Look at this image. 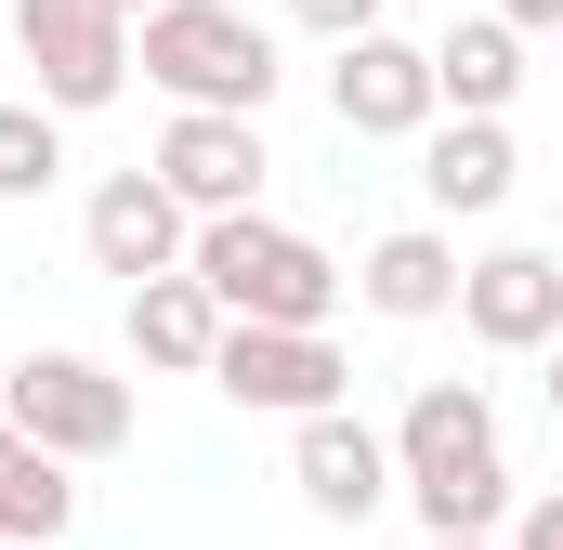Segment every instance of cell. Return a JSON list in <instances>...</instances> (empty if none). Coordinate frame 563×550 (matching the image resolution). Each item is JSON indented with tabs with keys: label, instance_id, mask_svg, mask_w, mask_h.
Listing matches in <instances>:
<instances>
[{
	"label": "cell",
	"instance_id": "cell-7",
	"mask_svg": "<svg viewBox=\"0 0 563 550\" xmlns=\"http://www.w3.org/2000/svg\"><path fill=\"white\" fill-rule=\"evenodd\" d=\"M328 119L354 144H420L445 119V92H432V40L407 26H380V40H341V66H328Z\"/></svg>",
	"mask_w": 563,
	"mask_h": 550
},
{
	"label": "cell",
	"instance_id": "cell-15",
	"mask_svg": "<svg viewBox=\"0 0 563 550\" xmlns=\"http://www.w3.org/2000/svg\"><path fill=\"white\" fill-rule=\"evenodd\" d=\"M132 354H144V367H170V381H210V354H223V301H210L197 275L132 288Z\"/></svg>",
	"mask_w": 563,
	"mask_h": 550
},
{
	"label": "cell",
	"instance_id": "cell-23",
	"mask_svg": "<svg viewBox=\"0 0 563 550\" xmlns=\"http://www.w3.org/2000/svg\"><path fill=\"white\" fill-rule=\"evenodd\" d=\"M119 13H132V26H144V13H170V0H119Z\"/></svg>",
	"mask_w": 563,
	"mask_h": 550
},
{
	"label": "cell",
	"instance_id": "cell-16",
	"mask_svg": "<svg viewBox=\"0 0 563 550\" xmlns=\"http://www.w3.org/2000/svg\"><path fill=\"white\" fill-rule=\"evenodd\" d=\"M79 525V485H66V459H40L13 419H0V550H53Z\"/></svg>",
	"mask_w": 563,
	"mask_h": 550
},
{
	"label": "cell",
	"instance_id": "cell-20",
	"mask_svg": "<svg viewBox=\"0 0 563 550\" xmlns=\"http://www.w3.org/2000/svg\"><path fill=\"white\" fill-rule=\"evenodd\" d=\"M485 13H498L511 40H525V26H551V40H563V0H485Z\"/></svg>",
	"mask_w": 563,
	"mask_h": 550
},
{
	"label": "cell",
	"instance_id": "cell-1",
	"mask_svg": "<svg viewBox=\"0 0 563 550\" xmlns=\"http://www.w3.org/2000/svg\"><path fill=\"white\" fill-rule=\"evenodd\" d=\"M394 472H407V512L420 538H498L525 498H511V459H498V407L485 381H420L394 419Z\"/></svg>",
	"mask_w": 563,
	"mask_h": 550
},
{
	"label": "cell",
	"instance_id": "cell-3",
	"mask_svg": "<svg viewBox=\"0 0 563 550\" xmlns=\"http://www.w3.org/2000/svg\"><path fill=\"white\" fill-rule=\"evenodd\" d=\"M184 275L223 301V328H328L341 315V288L354 275L328 263L301 223H276V210H236V223H197V250H184Z\"/></svg>",
	"mask_w": 563,
	"mask_h": 550
},
{
	"label": "cell",
	"instance_id": "cell-10",
	"mask_svg": "<svg viewBox=\"0 0 563 550\" xmlns=\"http://www.w3.org/2000/svg\"><path fill=\"white\" fill-rule=\"evenodd\" d=\"M170 197H184V223H236V210H263V119H170L157 157H144Z\"/></svg>",
	"mask_w": 563,
	"mask_h": 550
},
{
	"label": "cell",
	"instance_id": "cell-22",
	"mask_svg": "<svg viewBox=\"0 0 563 550\" xmlns=\"http://www.w3.org/2000/svg\"><path fill=\"white\" fill-rule=\"evenodd\" d=\"M420 550H498V538H420Z\"/></svg>",
	"mask_w": 563,
	"mask_h": 550
},
{
	"label": "cell",
	"instance_id": "cell-11",
	"mask_svg": "<svg viewBox=\"0 0 563 550\" xmlns=\"http://www.w3.org/2000/svg\"><path fill=\"white\" fill-rule=\"evenodd\" d=\"M459 328L485 354H551L563 341V250H485L459 275Z\"/></svg>",
	"mask_w": 563,
	"mask_h": 550
},
{
	"label": "cell",
	"instance_id": "cell-4",
	"mask_svg": "<svg viewBox=\"0 0 563 550\" xmlns=\"http://www.w3.org/2000/svg\"><path fill=\"white\" fill-rule=\"evenodd\" d=\"M0 419L40 446V459H119L132 446V381L119 367H92V354H13L0 367Z\"/></svg>",
	"mask_w": 563,
	"mask_h": 550
},
{
	"label": "cell",
	"instance_id": "cell-5",
	"mask_svg": "<svg viewBox=\"0 0 563 550\" xmlns=\"http://www.w3.org/2000/svg\"><path fill=\"white\" fill-rule=\"evenodd\" d=\"M13 53L40 66L53 119H92L132 92V13L119 0H13Z\"/></svg>",
	"mask_w": 563,
	"mask_h": 550
},
{
	"label": "cell",
	"instance_id": "cell-12",
	"mask_svg": "<svg viewBox=\"0 0 563 550\" xmlns=\"http://www.w3.org/2000/svg\"><path fill=\"white\" fill-rule=\"evenodd\" d=\"M459 237L445 223H394V237H367V263H354V301L380 315V328H432V315H459Z\"/></svg>",
	"mask_w": 563,
	"mask_h": 550
},
{
	"label": "cell",
	"instance_id": "cell-21",
	"mask_svg": "<svg viewBox=\"0 0 563 550\" xmlns=\"http://www.w3.org/2000/svg\"><path fill=\"white\" fill-rule=\"evenodd\" d=\"M551 419H563V341H551Z\"/></svg>",
	"mask_w": 563,
	"mask_h": 550
},
{
	"label": "cell",
	"instance_id": "cell-13",
	"mask_svg": "<svg viewBox=\"0 0 563 550\" xmlns=\"http://www.w3.org/2000/svg\"><path fill=\"white\" fill-rule=\"evenodd\" d=\"M511 119H432L420 132V197L445 210V223H485L498 197H511Z\"/></svg>",
	"mask_w": 563,
	"mask_h": 550
},
{
	"label": "cell",
	"instance_id": "cell-18",
	"mask_svg": "<svg viewBox=\"0 0 563 550\" xmlns=\"http://www.w3.org/2000/svg\"><path fill=\"white\" fill-rule=\"evenodd\" d=\"M288 26H314V40L341 53V40H380V26H394V0H288Z\"/></svg>",
	"mask_w": 563,
	"mask_h": 550
},
{
	"label": "cell",
	"instance_id": "cell-6",
	"mask_svg": "<svg viewBox=\"0 0 563 550\" xmlns=\"http://www.w3.org/2000/svg\"><path fill=\"white\" fill-rule=\"evenodd\" d=\"M210 394L223 407H250V419H328V407H354V354L328 341V328H223V354H210Z\"/></svg>",
	"mask_w": 563,
	"mask_h": 550
},
{
	"label": "cell",
	"instance_id": "cell-17",
	"mask_svg": "<svg viewBox=\"0 0 563 550\" xmlns=\"http://www.w3.org/2000/svg\"><path fill=\"white\" fill-rule=\"evenodd\" d=\"M53 170H66V119L26 92V106H0V197L26 210V197H53Z\"/></svg>",
	"mask_w": 563,
	"mask_h": 550
},
{
	"label": "cell",
	"instance_id": "cell-9",
	"mask_svg": "<svg viewBox=\"0 0 563 550\" xmlns=\"http://www.w3.org/2000/svg\"><path fill=\"white\" fill-rule=\"evenodd\" d=\"M288 485H301V512H314V525H367L380 498H407L394 432H367L354 407H328V419H301V432H288Z\"/></svg>",
	"mask_w": 563,
	"mask_h": 550
},
{
	"label": "cell",
	"instance_id": "cell-19",
	"mask_svg": "<svg viewBox=\"0 0 563 550\" xmlns=\"http://www.w3.org/2000/svg\"><path fill=\"white\" fill-rule=\"evenodd\" d=\"M511 550H563V485H538V498L511 512Z\"/></svg>",
	"mask_w": 563,
	"mask_h": 550
},
{
	"label": "cell",
	"instance_id": "cell-2",
	"mask_svg": "<svg viewBox=\"0 0 563 550\" xmlns=\"http://www.w3.org/2000/svg\"><path fill=\"white\" fill-rule=\"evenodd\" d=\"M132 66L170 92V119H263L276 106V26L250 0H170L132 26Z\"/></svg>",
	"mask_w": 563,
	"mask_h": 550
},
{
	"label": "cell",
	"instance_id": "cell-8",
	"mask_svg": "<svg viewBox=\"0 0 563 550\" xmlns=\"http://www.w3.org/2000/svg\"><path fill=\"white\" fill-rule=\"evenodd\" d=\"M79 250H92V275H119V288H157V275H184L197 223H184V197L157 170H106L92 210H79Z\"/></svg>",
	"mask_w": 563,
	"mask_h": 550
},
{
	"label": "cell",
	"instance_id": "cell-14",
	"mask_svg": "<svg viewBox=\"0 0 563 550\" xmlns=\"http://www.w3.org/2000/svg\"><path fill=\"white\" fill-rule=\"evenodd\" d=\"M432 92H445V119H511V92H525V40H511L498 13H459V26L432 40Z\"/></svg>",
	"mask_w": 563,
	"mask_h": 550
}]
</instances>
